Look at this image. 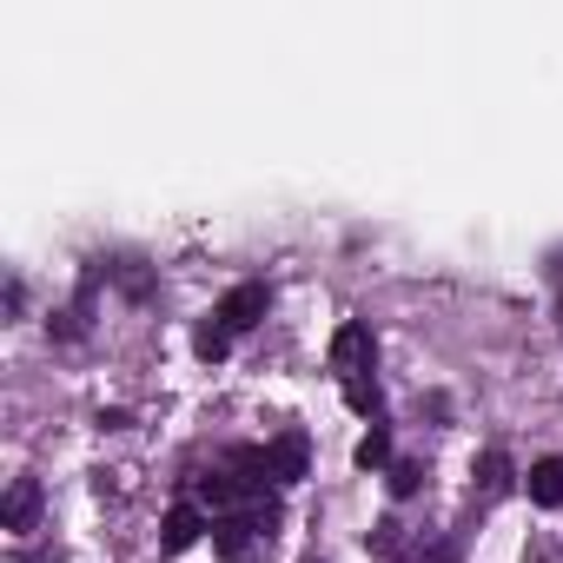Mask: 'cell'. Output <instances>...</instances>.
<instances>
[{
    "instance_id": "obj_1",
    "label": "cell",
    "mask_w": 563,
    "mask_h": 563,
    "mask_svg": "<svg viewBox=\"0 0 563 563\" xmlns=\"http://www.w3.org/2000/svg\"><path fill=\"white\" fill-rule=\"evenodd\" d=\"M372 365H378L372 325L345 319V325H339V339H332V372H339V385H345V405H352V411H365V418L378 424V378H372Z\"/></svg>"
},
{
    "instance_id": "obj_2",
    "label": "cell",
    "mask_w": 563,
    "mask_h": 563,
    "mask_svg": "<svg viewBox=\"0 0 563 563\" xmlns=\"http://www.w3.org/2000/svg\"><path fill=\"white\" fill-rule=\"evenodd\" d=\"M278 530V504H258V510H232V517H212V550L225 563H252L265 550V537Z\"/></svg>"
},
{
    "instance_id": "obj_3",
    "label": "cell",
    "mask_w": 563,
    "mask_h": 563,
    "mask_svg": "<svg viewBox=\"0 0 563 563\" xmlns=\"http://www.w3.org/2000/svg\"><path fill=\"white\" fill-rule=\"evenodd\" d=\"M265 312H272V286H258V278H245V286H232V292L219 299V312H212V319H219V325H225V332L239 339V332H252V325H258Z\"/></svg>"
},
{
    "instance_id": "obj_4",
    "label": "cell",
    "mask_w": 563,
    "mask_h": 563,
    "mask_svg": "<svg viewBox=\"0 0 563 563\" xmlns=\"http://www.w3.org/2000/svg\"><path fill=\"white\" fill-rule=\"evenodd\" d=\"M206 530H212V523H206V510H199V504H173V510L159 517V550H166V556H179V550H192Z\"/></svg>"
},
{
    "instance_id": "obj_5",
    "label": "cell",
    "mask_w": 563,
    "mask_h": 563,
    "mask_svg": "<svg viewBox=\"0 0 563 563\" xmlns=\"http://www.w3.org/2000/svg\"><path fill=\"white\" fill-rule=\"evenodd\" d=\"M265 464H272V484H299V477L312 471V444H306L299 431H286V438L265 444Z\"/></svg>"
},
{
    "instance_id": "obj_6",
    "label": "cell",
    "mask_w": 563,
    "mask_h": 563,
    "mask_svg": "<svg viewBox=\"0 0 563 563\" xmlns=\"http://www.w3.org/2000/svg\"><path fill=\"white\" fill-rule=\"evenodd\" d=\"M34 523H41V484H34V477H14V484H8V504H0V530L21 537V530H34Z\"/></svg>"
},
{
    "instance_id": "obj_7",
    "label": "cell",
    "mask_w": 563,
    "mask_h": 563,
    "mask_svg": "<svg viewBox=\"0 0 563 563\" xmlns=\"http://www.w3.org/2000/svg\"><path fill=\"white\" fill-rule=\"evenodd\" d=\"M523 490H530L537 510H556V504H563V457H537V464L523 471Z\"/></svg>"
},
{
    "instance_id": "obj_8",
    "label": "cell",
    "mask_w": 563,
    "mask_h": 563,
    "mask_svg": "<svg viewBox=\"0 0 563 563\" xmlns=\"http://www.w3.org/2000/svg\"><path fill=\"white\" fill-rule=\"evenodd\" d=\"M471 477H477V497H484V504H490V497H504V490L517 484V471H510V457H504V451H484Z\"/></svg>"
},
{
    "instance_id": "obj_9",
    "label": "cell",
    "mask_w": 563,
    "mask_h": 563,
    "mask_svg": "<svg viewBox=\"0 0 563 563\" xmlns=\"http://www.w3.org/2000/svg\"><path fill=\"white\" fill-rule=\"evenodd\" d=\"M192 352H199V358H206V365H219V358H225V352H232V332H225V325H219V319H206V325H199V332H192Z\"/></svg>"
},
{
    "instance_id": "obj_10",
    "label": "cell",
    "mask_w": 563,
    "mask_h": 563,
    "mask_svg": "<svg viewBox=\"0 0 563 563\" xmlns=\"http://www.w3.org/2000/svg\"><path fill=\"white\" fill-rule=\"evenodd\" d=\"M385 464H391V431L372 424V431L358 438V471H385Z\"/></svg>"
},
{
    "instance_id": "obj_11",
    "label": "cell",
    "mask_w": 563,
    "mask_h": 563,
    "mask_svg": "<svg viewBox=\"0 0 563 563\" xmlns=\"http://www.w3.org/2000/svg\"><path fill=\"white\" fill-rule=\"evenodd\" d=\"M424 484V464H391V497H418Z\"/></svg>"
}]
</instances>
